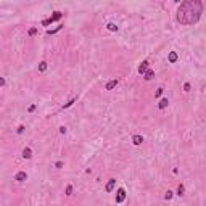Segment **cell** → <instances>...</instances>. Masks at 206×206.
Here are the masks:
<instances>
[{"mask_svg":"<svg viewBox=\"0 0 206 206\" xmlns=\"http://www.w3.org/2000/svg\"><path fill=\"white\" fill-rule=\"evenodd\" d=\"M203 13V3L200 0H188L180 3L177 10V21L184 26H192L198 23Z\"/></svg>","mask_w":206,"mask_h":206,"instance_id":"obj_1","label":"cell"},{"mask_svg":"<svg viewBox=\"0 0 206 206\" xmlns=\"http://www.w3.org/2000/svg\"><path fill=\"white\" fill-rule=\"evenodd\" d=\"M61 18H63V13L61 11H55L50 18H47V20L42 21V26H49V24H52V23H55V21L61 20Z\"/></svg>","mask_w":206,"mask_h":206,"instance_id":"obj_2","label":"cell"},{"mask_svg":"<svg viewBox=\"0 0 206 206\" xmlns=\"http://www.w3.org/2000/svg\"><path fill=\"white\" fill-rule=\"evenodd\" d=\"M124 200H126V190H124V188H122V187H121V188H118L116 203H118V205H119V203H122V201H124Z\"/></svg>","mask_w":206,"mask_h":206,"instance_id":"obj_3","label":"cell"},{"mask_svg":"<svg viewBox=\"0 0 206 206\" xmlns=\"http://www.w3.org/2000/svg\"><path fill=\"white\" fill-rule=\"evenodd\" d=\"M148 65H150L148 61H147V60H143V61L140 63V66H138V73H140V74H145L147 71L150 69V68H148Z\"/></svg>","mask_w":206,"mask_h":206,"instance_id":"obj_4","label":"cell"},{"mask_svg":"<svg viewBox=\"0 0 206 206\" xmlns=\"http://www.w3.org/2000/svg\"><path fill=\"white\" fill-rule=\"evenodd\" d=\"M26 179H28V174H26L24 171H20V172L15 176V180H16V182H24Z\"/></svg>","mask_w":206,"mask_h":206,"instance_id":"obj_5","label":"cell"},{"mask_svg":"<svg viewBox=\"0 0 206 206\" xmlns=\"http://www.w3.org/2000/svg\"><path fill=\"white\" fill-rule=\"evenodd\" d=\"M114 185H116V179H109L108 184H106V187H105V190L109 193V192H113L114 190Z\"/></svg>","mask_w":206,"mask_h":206,"instance_id":"obj_6","label":"cell"},{"mask_svg":"<svg viewBox=\"0 0 206 206\" xmlns=\"http://www.w3.org/2000/svg\"><path fill=\"white\" fill-rule=\"evenodd\" d=\"M118 82H119V81H118V79H111V81H108V82H106L105 89H106V90H113L114 87H116V85H118Z\"/></svg>","mask_w":206,"mask_h":206,"instance_id":"obj_7","label":"cell"},{"mask_svg":"<svg viewBox=\"0 0 206 206\" xmlns=\"http://www.w3.org/2000/svg\"><path fill=\"white\" fill-rule=\"evenodd\" d=\"M23 158H24V159H31V158H32V150L29 148V147H26V148L23 150Z\"/></svg>","mask_w":206,"mask_h":206,"instance_id":"obj_8","label":"cell"},{"mask_svg":"<svg viewBox=\"0 0 206 206\" xmlns=\"http://www.w3.org/2000/svg\"><path fill=\"white\" fill-rule=\"evenodd\" d=\"M153 77H155V71L153 69H148V71L143 74V79H145V81H151Z\"/></svg>","mask_w":206,"mask_h":206,"instance_id":"obj_9","label":"cell"},{"mask_svg":"<svg viewBox=\"0 0 206 206\" xmlns=\"http://www.w3.org/2000/svg\"><path fill=\"white\" fill-rule=\"evenodd\" d=\"M168 105H169V100H168V98H161V101L158 103V108L164 109V108H168Z\"/></svg>","mask_w":206,"mask_h":206,"instance_id":"obj_10","label":"cell"},{"mask_svg":"<svg viewBox=\"0 0 206 206\" xmlns=\"http://www.w3.org/2000/svg\"><path fill=\"white\" fill-rule=\"evenodd\" d=\"M142 142H143V137H142V135H132V143L134 145H140Z\"/></svg>","mask_w":206,"mask_h":206,"instance_id":"obj_11","label":"cell"},{"mask_svg":"<svg viewBox=\"0 0 206 206\" xmlns=\"http://www.w3.org/2000/svg\"><path fill=\"white\" fill-rule=\"evenodd\" d=\"M168 60H169V63H176V61H177V53H176V52H171L169 57H168Z\"/></svg>","mask_w":206,"mask_h":206,"instance_id":"obj_12","label":"cell"},{"mask_svg":"<svg viewBox=\"0 0 206 206\" xmlns=\"http://www.w3.org/2000/svg\"><path fill=\"white\" fill-rule=\"evenodd\" d=\"M77 101V97H74V98H71V100L68 101V103H65V105H63V109H66V108H69V106H73L74 103H76Z\"/></svg>","mask_w":206,"mask_h":206,"instance_id":"obj_13","label":"cell"},{"mask_svg":"<svg viewBox=\"0 0 206 206\" xmlns=\"http://www.w3.org/2000/svg\"><path fill=\"white\" fill-rule=\"evenodd\" d=\"M61 29H63V26H57V28H55V29H49V31H47V34H49V36H52V34H57L58 32V31H61Z\"/></svg>","mask_w":206,"mask_h":206,"instance_id":"obj_14","label":"cell"},{"mask_svg":"<svg viewBox=\"0 0 206 206\" xmlns=\"http://www.w3.org/2000/svg\"><path fill=\"white\" fill-rule=\"evenodd\" d=\"M106 29L111 31V32H114V31H118V26L114 24V23H108V24H106Z\"/></svg>","mask_w":206,"mask_h":206,"instance_id":"obj_15","label":"cell"},{"mask_svg":"<svg viewBox=\"0 0 206 206\" xmlns=\"http://www.w3.org/2000/svg\"><path fill=\"white\" fill-rule=\"evenodd\" d=\"M184 193H185V187L182 185V184H179V187H177V195H179V197H182Z\"/></svg>","mask_w":206,"mask_h":206,"instance_id":"obj_16","label":"cell"},{"mask_svg":"<svg viewBox=\"0 0 206 206\" xmlns=\"http://www.w3.org/2000/svg\"><path fill=\"white\" fill-rule=\"evenodd\" d=\"M39 71H41V73H45V71H47V63H45V61H42L41 65H39Z\"/></svg>","mask_w":206,"mask_h":206,"instance_id":"obj_17","label":"cell"},{"mask_svg":"<svg viewBox=\"0 0 206 206\" xmlns=\"http://www.w3.org/2000/svg\"><path fill=\"white\" fill-rule=\"evenodd\" d=\"M65 193H66V195H68V197H69V195H73V185H68V187H66V190H65Z\"/></svg>","mask_w":206,"mask_h":206,"instance_id":"obj_18","label":"cell"},{"mask_svg":"<svg viewBox=\"0 0 206 206\" xmlns=\"http://www.w3.org/2000/svg\"><path fill=\"white\" fill-rule=\"evenodd\" d=\"M163 92H164V89H161V87H159V89H158L156 90V92H155V97H161V95H163Z\"/></svg>","mask_w":206,"mask_h":206,"instance_id":"obj_19","label":"cell"},{"mask_svg":"<svg viewBox=\"0 0 206 206\" xmlns=\"http://www.w3.org/2000/svg\"><path fill=\"white\" fill-rule=\"evenodd\" d=\"M36 34H37V29H36V28H31V29H29V36H31V37L36 36Z\"/></svg>","mask_w":206,"mask_h":206,"instance_id":"obj_20","label":"cell"},{"mask_svg":"<svg viewBox=\"0 0 206 206\" xmlns=\"http://www.w3.org/2000/svg\"><path fill=\"white\" fill-rule=\"evenodd\" d=\"M164 198H166V200H171V198H172V192H171V190H168V192H166V195H164Z\"/></svg>","mask_w":206,"mask_h":206,"instance_id":"obj_21","label":"cell"},{"mask_svg":"<svg viewBox=\"0 0 206 206\" xmlns=\"http://www.w3.org/2000/svg\"><path fill=\"white\" fill-rule=\"evenodd\" d=\"M55 168H57V169H61V168H63V161H57L55 163Z\"/></svg>","mask_w":206,"mask_h":206,"instance_id":"obj_22","label":"cell"},{"mask_svg":"<svg viewBox=\"0 0 206 206\" xmlns=\"http://www.w3.org/2000/svg\"><path fill=\"white\" fill-rule=\"evenodd\" d=\"M184 90H185V92H190V82H185V84H184Z\"/></svg>","mask_w":206,"mask_h":206,"instance_id":"obj_23","label":"cell"},{"mask_svg":"<svg viewBox=\"0 0 206 206\" xmlns=\"http://www.w3.org/2000/svg\"><path fill=\"white\" fill-rule=\"evenodd\" d=\"M24 129H26V127H24L23 124H21L20 127H18V134H23V132H24Z\"/></svg>","mask_w":206,"mask_h":206,"instance_id":"obj_24","label":"cell"},{"mask_svg":"<svg viewBox=\"0 0 206 206\" xmlns=\"http://www.w3.org/2000/svg\"><path fill=\"white\" fill-rule=\"evenodd\" d=\"M60 134H66V127H65V126H61V127H60Z\"/></svg>","mask_w":206,"mask_h":206,"instance_id":"obj_25","label":"cell"},{"mask_svg":"<svg viewBox=\"0 0 206 206\" xmlns=\"http://www.w3.org/2000/svg\"><path fill=\"white\" fill-rule=\"evenodd\" d=\"M34 109H36V105H31V106H29V113H32Z\"/></svg>","mask_w":206,"mask_h":206,"instance_id":"obj_26","label":"cell"}]
</instances>
